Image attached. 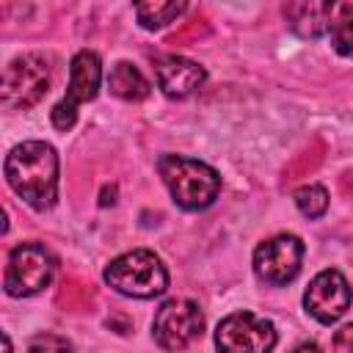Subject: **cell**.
<instances>
[{"label": "cell", "instance_id": "9", "mask_svg": "<svg viewBox=\"0 0 353 353\" xmlns=\"http://www.w3.org/2000/svg\"><path fill=\"white\" fill-rule=\"evenodd\" d=\"M303 262V243L298 234H276L256 245L254 251V273L270 284L284 287L301 273Z\"/></svg>", "mask_w": 353, "mask_h": 353}, {"label": "cell", "instance_id": "16", "mask_svg": "<svg viewBox=\"0 0 353 353\" xmlns=\"http://www.w3.org/2000/svg\"><path fill=\"white\" fill-rule=\"evenodd\" d=\"M331 44H334V50L339 52V55H350V44H353V33H350V22H345V25H339L334 33H331Z\"/></svg>", "mask_w": 353, "mask_h": 353}, {"label": "cell", "instance_id": "7", "mask_svg": "<svg viewBox=\"0 0 353 353\" xmlns=\"http://www.w3.org/2000/svg\"><path fill=\"white\" fill-rule=\"evenodd\" d=\"M204 334V312L196 301L171 298L165 301L152 323V336L163 350H182Z\"/></svg>", "mask_w": 353, "mask_h": 353}, {"label": "cell", "instance_id": "2", "mask_svg": "<svg viewBox=\"0 0 353 353\" xmlns=\"http://www.w3.org/2000/svg\"><path fill=\"white\" fill-rule=\"evenodd\" d=\"M157 171L176 207L188 212L207 210L221 193V176L212 165L185 157V154H160Z\"/></svg>", "mask_w": 353, "mask_h": 353}, {"label": "cell", "instance_id": "17", "mask_svg": "<svg viewBox=\"0 0 353 353\" xmlns=\"http://www.w3.org/2000/svg\"><path fill=\"white\" fill-rule=\"evenodd\" d=\"M28 347L30 350H47V347H55V350H69L72 347V342L69 339H63V336H52V334H41V336H33L30 342H28Z\"/></svg>", "mask_w": 353, "mask_h": 353}, {"label": "cell", "instance_id": "6", "mask_svg": "<svg viewBox=\"0 0 353 353\" xmlns=\"http://www.w3.org/2000/svg\"><path fill=\"white\" fill-rule=\"evenodd\" d=\"M99 85H102V61H99V55L94 50H80L69 63L66 94L50 113L52 127L61 130V132L72 130L74 121H77V108L83 102H91L99 94Z\"/></svg>", "mask_w": 353, "mask_h": 353}, {"label": "cell", "instance_id": "8", "mask_svg": "<svg viewBox=\"0 0 353 353\" xmlns=\"http://www.w3.org/2000/svg\"><path fill=\"white\" fill-rule=\"evenodd\" d=\"M276 342V325L254 312H234L215 328V347L226 353H268Z\"/></svg>", "mask_w": 353, "mask_h": 353}, {"label": "cell", "instance_id": "1", "mask_svg": "<svg viewBox=\"0 0 353 353\" xmlns=\"http://www.w3.org/2000/svg\"><path fill=\"white\" fill-rule=\"evenodd\" d=\"M58 152L47 141H22L6 154L11 190L33 210H50L58 199Z\"/></svg>", "mask_w": 353, "mask_h": 353}, {"label": "cell", "instance_id": "18", "mask_svg": "<svg viewBox=\"0 0 353 353\" xmlns=\"http://www.w3.org/2000/svg\"><path fill=\"white\" fill-rule=\"evenodd\" d=\"M353 334V328L350 325H345L342 331H339V339H336V347H342V350H347V336Z\"/></svg>", "mask_w": 353, "mask_h": 353}, {"label": "cell", "instance_id": "13", "mask_svg": "<svg viewBox=\"0 0 353 353\" xmlns=\"http://www.w3.org/2000/svg\"><path fill=\"white\" fill-rule=\"evenodd\" d=\"M108 88H110L113 97L127 99V102H141L152 91V85L143 77V72L135 63H130V61H119V63L110 66V72H108Z\"/></svg>", "mask_w": 353, "mask_h": 353}, {"label": "cell", "instance_id": "19", "mask_svg": "<svg viewBox=\"0 0 353 353\" xmlns=\"http://www.w3.org/2000/svg\"><path fill=\"white\" fill-rule=\"evenodd\" d=\"M6 232H8V212L0 207V237H3Z\"/></svg>", "mask_w": 353, "mask_h": 353}, {"label": "cell", "instance_id": "11", "mask_svg": "<svg viewBox=\"0 0 353 353\" xmlns=\"http://www.w3.org/2000/svg\"><path fill=\"white\" fill-rule=\"evenodd\" d=\"M303 306H306V312L317 323L334 325L350 309V287H347V279L336 268L320 270L309 281V287L303 292Z\"/></svg>", "mask_w": 353, "mask_h": 353}, {"label": "cell", "instance_id": "20", "mask_svg": "<svg viewBox=\"0 0 353 353\" xmlns=\"http://www.w3.org/2000/svg\"><path fill=\"white\" fill-rule=\"evenodd\" d=\"M11 347H14V342H11V339H8V336L0 331V350H11Z\"/></svg>", "mask_w": 353, "mask_h": 353}, {"label": "cell", "instance_id": "3", "mask_svg": "<svg viewBox=\"0 0 353 353\" xmlns=\"http://www.w3.org/2000/svg\"><path fill=\"white\" fill-rule=\"evenodd\" d=\"M102 279L119 295L138 298V301L157 298L168 290V270L163 259L146 248H135V251H127L110 259Z\"/></svg>", "mask_w": 353, "mask_h": 353}, {"label": "cell", "instance_id": "5", "mask_svg": "<svg viewBox=\"0 0 353 353\" xmlns=\"http://www.w3.org/2000/svg\"><path fill=\"white\" fill-rule=\"evenodd\" d=\"M58 270V259L41 243H22L11 251L3 287L11 298H30L44 292Z\"/></svg>", "mask_w": 353, "mask_h": 353}, {"label": "cell", "instance_id": "12", "mask_svg": "<svg viewBox=\"0 0 353 353\" xmlns=\"http://www.w3.org/2000/svg\"><path fill=\"white\" fill-rule=\"evenodd\" d=\"M154 74H157V85L165 97L171 99H185L190 94H196L204 80L207 72L201 63L185 58V55H163L154 63Z\"/></svg>", "mask_w": 353, "mask_h": 353}, {"label": "cell", "instance_id": "10", "mask_svg": "<svg viewBox=\"0 0 353 353\" xmlns=\"http://www.w3.org/2000/svg\"><path fill=\"white\" fill-rule=\"evenodd\" d=\"M353 0H292L287 11V22L301 39H323L331 36L339 25L350 22Z\"/></svg>", "mask_w": 353, "mask_h": 353}, {"label": "cell", "instance_id": "15", "mask_svg": "<svg viewBox=\"0 0 353 353\" xmlns=\"http://www.w3.org/2000/svg\"><path fill=\"white\" fill-rule=\"evenodd\" d=\"M292 199H295V207L301 210V215H306V218H320L328 210V190L323 185H301L292 193Z\"/></svg>", "mask_w": 353, "mask_h": 353}, {"label": "cell", "instance_id": "4", "mask_svg": "<svg viewBox=\"0 0 353 353\" xmlns=\"http://www.w3.org/2000/svg\"><path fill=\"white\" fill-rule=\"evenodd\" d=\"M52 66L41 52H25L0 72V105L8 110H28L50 91Z\"/></svg>", "mask_w": 353, "mask_h": 353}, {"label": "cell", "instance_id": "14", "mask_svg": "<svg viewBox=\"0 0 353 353\" xmlns=\"http://www.w3.org/2000/svg\"><path fill=\"white\" fill-rule=\"evenodd\" d=\"M132 6L143 30H160L185 14L188 0H132Z\"/></svg>", "mask_w": 353, "mask_h": 353}]
</instances>
